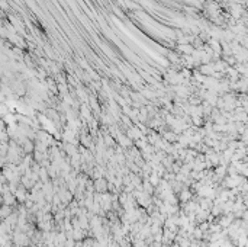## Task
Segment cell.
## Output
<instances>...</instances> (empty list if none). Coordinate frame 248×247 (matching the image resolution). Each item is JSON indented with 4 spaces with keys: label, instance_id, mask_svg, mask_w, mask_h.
Wrapping results in <instances>:
<instances>
[{
    "label": "cell",
    "instance_id": "1",
    "mask_svg": "<svg viewBox=\"0 0 248 247\" xmlns=\"http://www.w3.org/2000/svg\"><path fill=\"white\" fill-rule=\"evenodd\" d=\"M15 195H16V198H18L19 201H23V199H25V189H23V191L22 189H18Z\"/></svg>",
    "mask_w": 248,
    "mask_h": 247
},
{
    "label": "cell",
    "instance_id": "2",
    "mask_svg": "<svg viewBox=\"0 0 248 247\" xmlns=\"http://www.w3.org/2000/svg\"><path fill=\"white\" fill-rule=\"evenodd\" d=\"M180 198H182V201H186V199H189V198H190L189 191H183V192H182V195H180Z\"/></svg>",
    "mask_w": 248,
    "mask_h": 247
}]
</instances>
